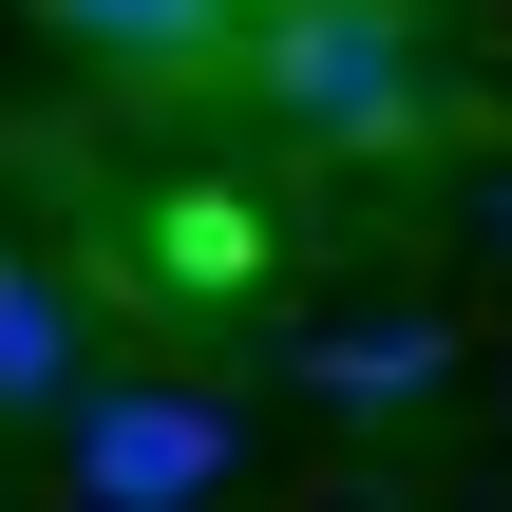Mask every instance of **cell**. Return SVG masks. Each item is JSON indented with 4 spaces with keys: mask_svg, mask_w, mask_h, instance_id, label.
I'll return each instance as SVG.
<instances>
[{
    "mask_svg": "<svg viewBox=\"0 0 512 512\" xmlns=\"http://www.w3.org/2000/svg\"><path fill=\"white\" fill-rule=\"evenodd\" d=\"M247 76H266V133L285 152H418V114H437L418 0H266L247 19Z\"/></svg>",
    "mask_w": 512,
    "mask_h": 512,
    "instance_id": "cell-1",
    "label": "cell"
},
{
    "mask_svg": "<svg viewBox=\"0 0 512 512\" xmlns=\"http://www.w3.org/2000/svg\"><path fill=\"white\" fill-rule=\"evenodd\" d=\"M247 475V418L209 380H95L76 399V512H209Z\"/></svg>",
    "mask_w": 512,
    "mask_h": 512,
    "instance_id": "cell-2",
    "label": "cell"
},
{
    "mask_svg": "<svg viewBox=\"0 0 512 512\" xmlns=\"http://www.w3.org/2000/svg\"><path fill=\"white\" fill-rule=\"evenodd\" d=\"M76 399H95V342H76L57 266H38V247H0V418H76Z\"/></svg>",
    "mask_w": 512,
    "mask_h": 512,
    "instance_id": "cell-3",
    "label": "cell"
},
{
    "mask_svg": "<svg viewBox=\"0 0 512 512\" xmlns=\"http://www.w3.org/2000/svg\"><path fill=\"white\" fill-rule=\"evenodd\" d=\"M76 57H114V76H190V57H228L247 38V0H38Z\"/></svg>",
    "mask_w": 512,
    "mask_h": 512,
    "instance_id": "cell-4",
    "label": "cell"
},
{
    "mask_svg": "<svg viewBox=\"0 0 512 512\" xmlns=\"http://www.w3.org/2000/svg\"><path fill=\"white\" fill-rule=\"evenodd\" d=\"M456 342L437 323H342V342H304V399H342V418H380V399H418Z\"/></svg>",
    "mask_w": 512,
    "mask_h": 512,
    "instance_id": "cell-5",
    "label": "cell"
}]
</instances>
